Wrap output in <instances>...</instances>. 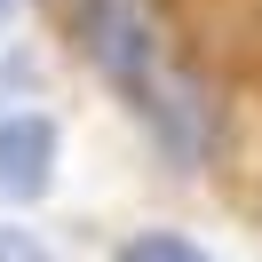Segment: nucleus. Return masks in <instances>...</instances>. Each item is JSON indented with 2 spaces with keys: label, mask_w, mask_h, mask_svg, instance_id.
<instances>
[{
  "label": "nucleus",
  "mask_w": 262,
  "mask_h": 262,
  "mask_svg": "<svg viewBox=\"0 0 262 262\" xmlns=\"http://www.w3.org/2000/svg\"><path fill=\"white\" fill-rule=\"evenodd\" d=\"M72 32H80V56H88V64H96L103 80H112L119 96L151 119V135H159L183 167L207 151V112H199L191 80H175L159 32H151V16L135 8V0H80Z\"/></svg>",
  "instance_id": "nucleus-1"
},
{
  "label": "nucleus",
  "mask_w": 262,
  "mask_h": 262,
  "mask_svg": "<svg viewBox=\"0 0 262 262\" xmlns=\"http://www.w3.org/2000/svg\"><path fill=\"white\" fill-rule=\"evenodd\" d=\"M56 183V119L48 112H8L0 119V199L24 207Z\"/></svg>",
  "instance_id": "nucleus-2"
},
{
  "label": "nucleus",
  "mask_w": 262,
  "mask_h": 262,
  "mask_svg": "<svg viewBox=\"0 0 262 262\" xmlns=\"http://www.w3.org/2000/svg\"><path fill=\"white\" fill-rule=\"evenodd\" d=\"M119 262H214L199 238H183V230H135L127 246H119Z\"/></svg>",
  "instance_id": "nucleus-3"
},
{
  "label": "nucleus",
  "mask_w": 262,
  "mask_h": 262,
  "mask_svg": "<svg viewBox=\"0 0 262 262\" xmlns=\"http://www.w3.org/2000/svg\"><path fill=\"white\" fill-rule=\"evenodd\" d=\"M0 262H56V254L40 246V230H24V223H0Z\"/></svg>",
  "instance_id": "nucleus-4"
},
{
  "label": "nucleus",
  "mask_w": 262,
  "mask_h": 262,
  "mask_svg": "<svg viewBox=\"0 0 262 262\" xmlns=\"http://www.w3.org/2000/svg\"><path fill=\"white\" fill-rule=\"evenodd\" d=\"M8 16H16V0H0V24H8Z\"/></svg>",
  "instance_id": "nucleus-5"
}]
</instances>
